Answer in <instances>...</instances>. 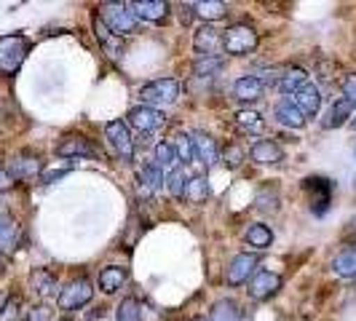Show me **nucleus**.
I'll use <instances>...</instances> for the list:
<instances>
[{
    "label": "nucleus",
    "mask_w": 356,
    "mask_h": 321,
    "mask_svg": "<svg viewBox=\"0 0 356 321\" xmlns=\"http://www.w3.org/2000/svg\"><path fill=\"white\" fill-rule=\"evenodd\" d=\"M97 17H99V22L105 24L113 35L118 38L134 35L140 30V19L134 17V11L129 8V3H102Z\"/></svg>",
    "instance_id": "obj_1"
},
{
    "label": "nucleus",
    "mask_w": 356,
    "mask_h": 321,
    "mask_svg": "<svg viewBox=\"0 0 356 321\" xmlns=\"http://www.w3.org/2000/svg\"><path fill=\"white\" fill-rule=\"evenodd\" d=\"M332 273L340 279H356V247L338 252L332 257Z\"/></svg>",
    "instance_id": "obj_29"
},
{
    "label": "nucleus",
    "mask_w": 356,
    "mask_h": 321,
    "mask_svg": "<svg viewBox=\"0 0 356 321\" xmlns=\"http://www.w3.org/2000/svg\"><path fill=\"white\" fill-rule=\"evenodd\" d=\"M179 17H182V24H191V22H193V17H196L193 6H179Z\"/></svg>",
    "instance_id": "obj_43"
},
{
    "label": "nucleus",
    "mask_w": 356,
    "mask_h": 321,
    "mask_svg": "<svg viewBox=\"0 0 356 321\" xmlns=\"http://www.w3.org/2000/svg\"><path fill=\"white\" fill-rule=\"evenodd\" d=\"M59 321H72V319H59Z\"/></svg>",
    "instance_id": "obj_47"
},
{
    "label": "nucleus",
    "mask_w": 356,
    "mask_h": 321,
    "mask_svg": "<svg viewBox=\"0 0 356 321\" xmlns=\"http://www.w3.org/2000/svg\"><path fill=\"white\" fill-rule=\"evenodd\" d=\"M191 140H193V153H196V158L201 160V163L214 166V163L220 160V147H217V142H214L207 131H193Z\"/></svg>",
    "instance_id": "obj_19"
},
{
    "label": "nucleus",
    "mask_w": 356,
    "mask_h": 321,
    "mask_svg": "<svg viewBox=\"0 0 356 321\" xmlns=\"http://www.w3.org/2000/svg\"><path fill=\"white\" fill-rule=\"evenodd\" d=\"M351 126H354V129H356V118H354V121H351Z\"/></svg>",
    "instance_id": "obj_46"
},
{
    "label": "nucleus",
    "mask_w": 356,
    "mask_h": 321,
    "mask_svg": "<svg viewBox=\"0 0 356 321\" xmlns=\"http://www.w3.org/2000/svg\"><path fill=\"white\" fill-rule=\"evenodd\" d=\"M233 121L244 134H263V129H266V121H263V115L257 110H238Z\"/></svg>",
    "instance_id": "obj_31"
},
{
    "label": "nucleus",
    "mask_w": 356,
    "mask_h": 321,
    "mask_svg": "<svg viewBox=\"0 0 356 321\" xmlns=\"http://www.w3.org/2000/svg\"><path fill=\"white\" fill-rule=\"evenodd\" d=\"M263 91H266V83H263V78H257V75H241V78H236V83H233V97H236L238 102H257V99L263 97Z\"/></svg>",
    "instance_id": "obj_16"
},
{
    "label": "nucleus",
    "mask_w": 356,
    "mask_h": 321,
    "mask_svg": "<svg viewBox=\"0 0 356 321\" xmlns=\"http://www.w3.org/2000/svg\"><path fill=\"white\" fill-rule=\"evenodd\" d=\"M244 160H247L244 147H238V145H228V147H225V153H222V163H225L228 169H238Z\"/></svg>",
    "instance_id": "obj_40"
},
{
    "label": "nucleus",
    "mask_w": 356,
    "mask_h": 321,
    "mask_svg": "<svg viewBox=\"0 0 356 321\" xmlns=\"http://www.w3.org/2000/svg\"><path fill=\"white\" fill-rule=\"evenodd\" d=\"M305 83H308V72H305L303 67H298V65H295V67H286V70H282L279 81H276L279 91H284V94H298Z\"/></svg>",
    "instance_id": "obj_25"
},
{
    "label": "nucleus",
    "mask_w": 356,
    "mask_h": 321,
    "mask_svg": "<svg viewBox=\"0 0 356 321\" xmlns=\"http://www.w3.org/2000/svg\"><path fill=\"white\" fill-rule=\"evenodd\" d=\"M11 185H14V179L8 177V172H6V169H0V193H6Z\"/></svg>",
    "instance_id": "obj_44"
},
{
    "label": "nucleus",
    "mask_w": 356,
    "mask_h": 321,
    "mask_svg": "<svg viewBox=\"0 0 356 321\" xmlns=\"http://www.w3.org/2000/svg\"><path fill=\"white\" fill-rule=\"evenodd\" d=\"M188 172L179 166L177 172H172V174H166V190H169V196L172 198H185V190H188Z\"/></svg>",
    "instance_id": "obj_35"
},
{
    "label": "nucleus",
    "mask_w": 356,
    "mask_h": 321,
    "mask_svg": "<svg viewBox=\"0 0 356 321\" xmlns=\"http://www.w3.org/2000/svg\"><path fill=\"white\" fill-rule=\"evenodd\" d=\"M94 35H97V40L102 43V49H105L107 56H113V59L121 56V51H124V40H121L118 35H113L105 24L99 22V17H94Z\"/></svg>",
    "instance_id": "obj_26"
},
{
    "label": "nucleus",
    "mask_w": 356,
    "mask_h": 321,
    "mask_svg": "<svg viewBox=\"0 0 356 321\" xmlns=\"http://www.w3.org/2000/svg\"><path fill=\"white\" fill-rule=\"evenodd\" d=\"M19 225L8 212H0V252H14L19 247Z\"/></svg>",
    "instance_id": "obj_24"
},
{
    "label": "nucleus",
    "mask_w": 356,
    "mask_h": 321,
    "mask_svg": "<svg viewBox=\"0 0 356 321\" xmlns=\"http://www.w3.org/2000/svg\"><path fill=\"white\" fill-rule=\"evenodd\" d=\"M153 163L159 166L163 174H172V172H177L179 166H182V160H179L177 150H175L172 142L156 145V150H153Z\"/></svg>",
    "instance_id": "obj_22"
},
{
    "label": "nucleus",
    "mask_w": 356,
    "mask_h": 321,
    "mask_svg": "<svg viewBox=\"0 0 356 321\" xmlns=\"http://www.w3.org/2000/svg\"><path fill=\"white\" fill-rule=\"evenodd\" d=\"M40 169H43V163L38 156L33 153H19L14 158L8 160V166H6V172H8V177L19 182V179H35L40 174Z\"/></svg>",
    "instance_id": "obj_12"
},
{
    "label": "nucleus",
    "mask_w": 356,
    "mask_h": 321,
    "mask_svg": "<svg viewBox=\"0 0 356 321\" xmlns=\"http://www.w3.org/2000/svg\"><path fill=\"white\" fill-rule=\"evenodd\" d=\"M137 185H140L143 193H156V190H161L166 185V174L150 160V163H143L137 169Z\"/></svg>",
    "instance_id": "obj_20"
},
{
    "label": "nucleus",
    "mask_w": 356,
    "mask_h": 321,
    "mask_svg": "<svg viewBox=\"0 0 356 321\" xmlns=\"http://www.w3.org/2000/svg\"><path fill=\"white\" fill-rule=\"evenodd\" d=\"M250 297L252 300H257V303H266V300H270V297H276L279 292H282V276L279 273H273V270H257L254 276H252L250 281Z\"/></svg>",
    "instance_id": "obj_8"
},
{
    "label": "nucleus",
    "mask_w": 356,
    "mask_h": 321,
    "mask_svg": "<svg viewBox=\"0 0 356 321\" xmlns=\"http://www.w3.org/2000/svg\"><path fill=\"white\" fill-rule=\"evenodd\" d=\"M163 124H166V115H163L161 110H156V107L140 105V107H131V110L126 113V126L137 129L140 134H150V131H159V129Z\"/></svg>",
    "instance_id": "obj_9"
},
{
    "label": "nucleus",
    "mask_w": 356,
    "mask_h": 321,
    "mask_svg": "<svg viewBox=\"0 0 356 321\" xmlns=\"http://www.w3.org/2000/svg\"><path fill=\"white\" fill-rule=\"evenodd\" d=\"M340 89H343V99H348V102L356 105V72H348V75L340 81Z\"/></svg>",
    "instance_id": "obj_41"
},
{
    "label": "nucleus",
    "mask_w": 356,
    "mask_h": 321,
    "mask_svg": "<svg viewBox=\"0 0 356 321\" xmlns=\"http://www.w3.org/2000/svg\"><path fill=\"white\" fill-rule=\"evenodd\" d=\"M179 89L182 86H179L177 78H156L140 89V99H143V105L159 110L163 105H175L179 99Z\"/></svg>",
    "instance_id": "obj_4"
},
{
    "label": "nucleus",
    "mask_w": 356,
    "mask_h": 321,
    "mask_svg": "<svg viewBox=\"0 0 356 321\" xmlns=\"http://www.w3.org/2000/svg\"><path fill=\"white\" fill-rule=\"evenodd\" d=\"M91 297H94V284L86 276H78V279L67 281L65 289H59L56 303H59L62 311H81L83 305L91 303Z\"/></svg>",
    "instance_id": "obj_5"
},
{
    "label": "nucleus",
    "mask_w": 356,
    "mask_h": 321,
    "mask_svg": "<svg viewBox=\"0 0 356 321\" xmlns=\"http://www.w3.org/2000/svg\"><path fill=\"white\" fill-rule=\"evenodd\" d=\"M193 11L204 22H217L228 14V6L222 0H201V3H193Z\"/></svg>",
    "instance_id": "obj_32"
},
{
    "label": "nucleus",
    "mask_w": 356,
    "mask_h": 321,
    "mask_svg": "<svg viewBox=\"0 0 356 321\" xmlns=\"http://www.w3.org/2000/svg\"><path fill=\"white\" fill-rule=\"evenodd\" d=\"M105 137H107V142H110V147L115 150V156H118L121 160L134 158V140H131V134H129L126 121H107Z\"/></svg>",
    "instance_id": "obj_10"
},
{
    "label": "nucleus",
    "mask_w": 356,
    "mask_h": 321,
    "mask_svg": "<svg viewBox=\"0 0 356 321\" xmlns=\"http://www.w3.org/2000/svg\"><path fill=\"white\" fill-rule=\"evenodd\" d=\"M129 8L134 11L137 19H145V22H153V24H161L169 19V3L166 0H137V3H129Z\"/></svg>",
    "instance_id": "obj_14"
},
{
    "label": "nucleus",
    "mask_w": 356,
    "mask_h": 321,
    "mask_svg": "<svg viewBox=\"0 0 356 321\" xmlns=\"http://www.w3.org/2000/svg\"><path fill=\"white\" fill-rule=\"evenodd\" d=\"M129 279V270L124 265H107L102 273H99V292L105 295H115L121 286L126 284Z\"/></svg>",
    "instance_id": "obj_23"
},
{
    "label": "nucleus",
    "mask_w": 356,
    "mask_h": 321,
    "mask_svg": "<svg viewBox=\"0 0 356 321\" xmlns=\"http://www.w3.org/2000/svg\"><path fill=\"white\" fill-rule=\"evenodd\" d=\"M3 270H6V263H3V257H0V273H3Z\"/></svg>",
    "instance_id": "obj_45"
},
{
    "label": "nucleus",
    "mask_w": 356,
    "mask_h": 321,
    "mask_svg": "<svg viewBox=\"0 0 356 321\" xmlns=\"http://www.w3.org/2000/svg\"><path fill=\"white\" fill-rule=\"evenodd\" d=\"M273 118H276L282 126H286V129H303L305 126V115L298 110V105L292 102V97H284V99L276 102V107H273Z\"/></svg>",
    "instance_id": "obj_18"
},
{
    "label": "nucleus",
    "mask_w": 356,
    "mask_h": 321,
    "mask_svg": "<svg viewBox=\"0 0 356 321\" xmlns=\"http://www.w3.org/2000/svg\"><path fill=\"white\" fill-rule=\"evenodd\" d=\"M354 153H356V150H354Z\"/></svg>",
    "instance_id": "obj_48"
},
{
    "label": "nucleus",
    "mask_w": 356,
    "mask_h": 321,
    "mask_svg": "<svg viewBox=\"0 0 356 321\" xmlns=\"http://www.w3.org/2000/svg\"><path fill=\"white\" fill-rule=\"evenodd\" d=\"M27 54H30V40L24 35L17 33V35L0 38V75H6V78L17 75L19 67L27 59Z\"/></svg>",
    "instance_id": "obj_2"
},
{
    "label": "nucleus",
    "mask_w": 356,
    "mask_h": 321,
    "mask_svg": "<svg viewBox=\"0 0 356 321\" xmlns=\"http://www.w3.org/2000/svg\"><path fill=\"white\" fill-rule=\"evenodd\" d=\"M30 286H33V292H35L38 297H43V300H49V297H56V276H54L49 268H35L33 273H30Z\"/></svg>",
    "instance_id": "obj_21"
},
{
    "label": "nucleus",
    "mask_w": 356,
    "mask_h": 321,
    "mask_svg": "<svg viewBox=\"0 0 356 321\" xmlns=\"http://www.w3.org/2000/svg\"><path fill=\"white\" fill-rule=\"evenodd\" d=\"M250 156H252L254 163L276 166V163H282V160H284V150H282V145L273 142V140H257V142L252 145Z\"/></svg>",
    "instance_id": "obj_17"
},
{
    "label": "nucleus",
    "mask_w": 356,
    "mask_h": 321,
    "mask_svg": "<svg viewBox=\"0 0 356 321\" xmlns=\"http://www.w3.org/2000/svg\"><path fill=\"white\" fill-rule=\"evenodd\" d=\"M356 105L354 102H348V99H338L335 105L330 107V113H327V118H324V129H340L343 124H348V118L354 115Z\"/></svg>",
    "instance_id": "obj_28"
},
{
    "label": "nucleus",
    "mask_w": 356,
    "mask_h": 321,
    "mask_svg": "<svg viewBox=\"0 0 356 321\" xmlns=\"http://www.w3.org/2000/svg\"><path fill=\"white\" fill-rule=\"evenodd\" d=\"M193 49L201 56H222V30H214L212 24L198 27L193 35Z\"/></svg>",
    "instance_id": "obj_13"
},
{
    "label": "nucleus",
    "mask_w": 356,
    "mask_h": 321,
    "mask_svg": "<svg viewBox=\"0 0 356 321\" xmlns=\"http://www.w3.org/2000/svg\"><path fill=\"white\" fill-rule=\"evenodd\" d=\"M185 198H188L191 204H204V201L209 198V182H207V177H191L188 190H185Z\"/></svg>",
    "instance_id": "obj_36"
},
{
    "label": "nucleus",
    "mask_w": 356,
    "mask_h": 321,
    "mask_svg": "<svg viewBox=\"0 0 356 321\" xmlns=\"http://www.w3.org/2000/svg\"><path fill=\"white\" fill-rule=\"evenodd\" d=\"M115 321H143V305L137 297H124L115 308Z\"/></svg>",
    "instance_id": "obj_34"
},
{
    "label": "nucleus",
    "mask_w": 356,
    "mask_h": 321,
    "mask_svg": "<svg viewBox=\"0 0 356 321\" xmlns=\"http://www.w3.org/2000/svg\"><path fill=\"white\" fill-rule=\"evenodd\" d=\"M56 156L59 158H102V150L83 134H67L56 145Z\"/></svg>",
    "instance_id": "obj_7"
},
{
    "label": "nucleus",
    "mask_w": 356,
    "mask_h": 321,
    "mask_svg": "<svg viewBox=\"0 0 356 321\" xmlns=\"http://www.w3.org/2000/svg\"><path fill=\"white\" fill-rule=\"evenodd\" d=\"M24 321H51V308L49 305H35L27 311Z\"/></svg>",
    "instance_id": "obj_42"
},
{
    "label": "nucleus",
    "mask_w": 356,
    "mask_h": 321,
    "mask_svg": "<svg viewBox=\"0 0 356 321\" xmlns=\"http://www.w3.org/2000/svg\"><path fill=\"white\" fill-rule=\"evenodd\" d=\"M241 319H244V313H241L238 303L231 300V297L217 300L212 305V313H209V321H241Z\"/></svg>",
    "instance_id": "obj_30"
},
{
    "label": "nucleus",
    "mask_w": 356,
    "mask_h": 321,
    "mask_svg": "<svg viewBox=\"0 0 356 321\" xmlns=\"http://www.w3.org/2000/svg\"><path fill=\"white\" fill-rule=\"evenodd\" d=\"M257 254H250V252H241V254H236L231 260V265L225 270V281L228 286H241L247 284L252 276H254V270H257Z\"/></svg>",
    "instance_id": "obj_11"
},
{
    "label": "nucleus",
    "mask_w": 356,
    "mask_h": 321,
    "mask_svg": "<svg viewBox=\"0 0 356 321\" xmlns=\"http://www.w3.org/2000/svg\"><path fill=\"white\" fill-rule=\"evenodd\" d=\"M22 316V297L19 295H11L3 308H0V321H17Z\"/></svg>",
    "instance_id": "obj_38"
},
{
    "label": "nucleus",
    "mask_w": 356,
    "mask_h": 321,
    "mask_svg": "<svg viewBox=\"0 0 356 321\" xmlns=\"http://www.w3.org/2000/svg\"><path fill=\"white\" fill-rule=\"evenodd\" d=\"M222 67H225L222 56H198L196 65H193V75L196 78H212L217 72H222Z\"/></svg>",
    "instance_id": "obj_33"
},
{
    "label": "nucleus",
    "mask_w": 356,
    "mask_h": 321,
    "mask_svg": "<svg viewBox=\"0 0 356 321\" xmlns=\"http://www.w3.org/2000/svg\"><path fill=\"white\" fill-rule=\"evenodd\" d=\"M254 204H257V209L266 214H276L279 212V190L276 188H263L257 198H254Z\"/></svg>",
    "instance_id": "obj_37"
},
{
    "label": "nucleus",
    "mask_w": 356,
    "mask_h": 321,
    "mask_svg": "<svg viewBox=\"0 0 356 321\" xmlns=\"http://www.w3.org/2000/svg\"><path fill=\"white\" fill-rule=\"evenodd\" d=\"M260 35L250 24H231L228 30H222V51L231 56H247L257 49Z\"/></svg>",
    "instance_id": "obj_3"
},
{
    "label": "nucleus",
    "mask_w": 356,
    "mask_h": 321,
    "mask_svg": "<svg viewBox=\"0 0 356 321\" xmlns=\"http://www.w3.org/2000/svg\"><path fill=\"white\" fill-rule=\"evenodd\" d=\"M175 145V150H177V156L182 163H191V160L196 158V153H193V140H191V134H179L177 142Z\"/></svg>",
    "instance_id": "obj_39"
},
{
    "label": "nucleus",
    "mask_w": 356,
    "mask_h": 321,
    "mask_svg": "<svg viewBox=\"0 0 356 321\" xmlns=\"http://www.w3.org/2000/svg\"><path fill=\"white\" fill-rule=\"evenodd\" d=\"M303 190L308 193V206L311 212L321 217V214L330 212V204H332V193H335V182L327 177H305L303 179Z\"/></svg>",
    "instance_id": "obj_6"
},
{
    "label": "nucleus",
    "mask_w": 356,
    "mask_h": 321,
    "mask_svg": "<svg viewBox=\"0 0 356 321\" xmlns=\"http://www.w3.org/2000/svg\"><path fill=\"white\" fill-rule=\"evenodd\" d=\"M292 102H295L298 110L305 115V121H308V118H316L321 110V89L316 83H305L298 94H292Z\"/></svg>",
    "instance_id": "obj_15"
},
{
    "label": "nucleus",
    "mask_w": 356,
    "mask_h": 321,
    "mask_svg": "<svg viewBox=\"0 0 356 321\" xmlns=\"http://www.w3.org/2000/svg\"><path fill=\"white\" fill-rule=\"evenodd\" d=\"M244 241L250 244L252 249L266 252V249H270V244H273V231H270L268 225H263V222H254V225H250V228L244 231Z\"/></svg>",
    "instance_id": "obj_27"
}]
</instances>
